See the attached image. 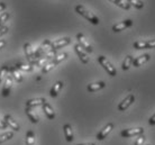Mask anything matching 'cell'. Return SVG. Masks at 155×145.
Here are the masks:
<instances>
[{
	"label": "cell",
	"instance_id": "44dd1931",
	"mask_svg": "<svg viewBox=\"0 0 155 145\" xmlns=\"http://www.w3.org/2000/svg\"><path fill=\"white\" fill-rule=\"evenodd\" d=\"M9 72H10V75H12V78L15 79L18 83L23 81V79H24L23 75L20 74V72L18 71V69H17L16 67H10V68H9Z\"/></svg>",
	"mask_w": 155,
	"mask_h": 145
},
{
	"label": "cell",
	"instance_id": "3957f363",
	"mask_svg": "<svg viewBox=\"0 0 155 145\" xmlns=\"http://www.w3.org/2000/svg\"><path fill=\"white\" fill-rule=\"evenodd\" d=\"M145 130L143 127H137V128H126V130H123L119 133L120 137H135V136H140V135H143Z\"/></svg>",
	"mask_w": 155,
	"mask_h": 145
},
{
	"label": "cell",
	"instance_id": "4fadbf2b",
	"mask_svg": "<svg viewBox=\"0 0 155 145\" xmlns=\"http://www.w3.org/2000/svg\"><path fill=\"white\" fill-rule=\"evenodd\" d=\"M63 133H64V136H65L66 142H73L74 140V134H73V128L70 124H64L63 125Z\"/></svg>",
	"mask_w": 155,
	"mask_h": 145
},
{
	"label": "cell",
	"instance_id": "4316f807",
	"mask_svg": "<svg viewBox=\"0 0 155 145\" xmlns=\"http://www.w3.org/2000/svg\"><path fill=\"white\" fill-rule=\"evenodd\" d=\"M127 2L130 6L135 7L136 9H142L144 7V2L142 0H127Z\"/></svg>",
	"mask_w": 155,
	"mask_h": 145
},
{
	"label": "cell",
	"instance_id": "9c48e42d",
	"mask_svg": "<svg viewBox=\"0 0 155 145\" xmlns=\"http://www.w3.org/2000/svg\"><path fill=\"white\" fill-rule=\"evenodd\" d=\"M24 51H25V55H26V59L29 61L31 64L36 61V58H35V51L33 50V47H31V43H25L24 44Z\"/></svg>",
	"mask_w": 155,
	"mask_h": 145
},
{
	"label": "cell",
	"instance_id": "d590c367",
	"mask_svg": "<svg viewBox=\"0 0 155 145\" xmlns=\"http://www.w3.org/2000/svg\"><path fill=\"white\" fill-rule=\"evenodd\" d=\"M6 7H7V5L5 4V2H0V12H4L5 9H6Z\"/></svg>",
	"mask_w": 155,
	"mask_h": 145
},
{
	"label": "cell",
	"instance_id": "836d02e7",
	"mask_svg": "<svg viewBox=\"0 0 155 145\" xmlns=\"http://www.w3.org/2000/svg\"><path fill=\"white\" fill-rule=\"evenodd\" d=\"M6 128H8V125L4 119H0V130H6Z\"/></svg>",
	"mask_w": 155,
	"mask_h": 145
},
{
	"label": "cell",
	"instance_id": "8d00e7d4",
	"mask_svg": "<svg viewBox=\"0 0 155 145\" xmlns=\"http://www.w3.org/2000/svg\"><path fill=\"white\" fill-rule=\"evenodd\" d=\"M5 45H6V41H5V39H0V50H1L2 47H5Z\"/></svg>",
	"mask_w": 155,
	"mask_h": 145
},
{
	"label": "cell",
	"instance_id": "8992f818",
	"mask_svg": "<svg viewBox=\"0 0 155 145\" xmlns=\"http://www.w3.org/2000/svg\"><path fill=\"white\" fill-rule=\"evenodd\" d=\"M77 39H78V44L80 45V46L87 53H92L93 48L92 46L89 44V42L87 41V38L84 37V35L82 34V33H79V34H77Z\"/></svg>",
	"mask_w": 155,
	"mask_h": 145
},
{
	"label": "cell",
	"instance_id": "277c9868",
	"mask_svg": "<svg viewBox=\"0 0 155 145\" xmlns=\"http://www.w3.org/2000/svg\"><path fill=\"white\" fill-rule=\"evenodd\" d=\"M134 48L135 50H150V48H155V39H150V41H138L134 43Z\"/></svg>",
	"mask_w": 155,
	"mask_h": 145
},
{
	"label": "cell",
	"instance_id": "30bf717a",
	"mask_svg": "<svg viewBox=\"0 0 155 145\" xmlns=\"http://www.w3.org/2000/svg\"><path fill=\"white\" fill-rule=\"evenodd\" d=\"M74 51H75V53H77V55L79 56L80 61H81L83 64H88V63H89V56L87 54V52H85L79 44H75V45H74Z\"/></svg>",
	"mask_w": 155,
	"mask_h": 145
},
{
	"label": "cell",
	"instance_id": "2e32d148",
	"mask_svg": "<svg viewBox=\"0 0 155 145\" xmlns=\"http://www.w3.org/2000/svg\"><path fill=\"white\" fill-rule=\"evenodd\" d=\"M45 102H46V99H45V98L31 99V100L26 101V107H28V108H35V107L43 106Z\"/></svg>",
	"mask_w": 155,
	"mask_h": 145
},
{
	"label": "cell",
	"instance_id": "d6986e66",
	"mask_svg": "<svg viewBox=\"0 0 155 145\" xmlns=\"http://www.w3.org/2000/svg\"><path fill=\"white\" fill-rule=\"evenodd\" d=\"M63 86H64V83H63L62 81H58L56 83H54L53 87L51 88V90H50L51 97H52V98L58 97V94H60V91H61V89L63 88Z\"/></svg>",
	"mask_w": 155,
	"mask_h": 145
},
{
	"label": "cell",
	"instance_id": "d6a6232c",
	"mask_svg": "<svg viewBox=\"0 0 155 145\" xmlns=\"http://www.w3.org/2000/svg\"><path fill=\"white\" fill-rule=\"evenodd\" d=\"M8 31H9V27H8L7 25H4V26H1V27H0V37H2L5 34H7Z\"/></svg>",
	"mask_w": 155,
	"mask_h": 145
},
{
	"label": "cell",
	"instance_id": "5bb4252c",
	"mask_svg": "<svg viewBox=\"0 0 155 145\" xmlns=\"http://www.w3.org/2000/svg\"><path fill=\"white\" fill-rule=\"evenodd\" d=\"M4 120L6 122V124L8 125V127L12 128V130H16V132H18V130H20L19 124H17V122H16L15 119H14V118H12L10 115H8V114L5 115Z\"/></svg>",
	"mask_w": 155,
	"mask_h": 145
},
{
	"label": "cell",
	"instance_id": "5b68a950",
	"mask_svg": "<svg viewBox=\"0 0 155 145\" xmlns=\"http://www.w3.org/2000/svg\"><path fill=\"white\" fill-rule=\"evenodd\" d=\"M134 101H135V96L133 94H128L124 100H121L119 102V105L117 106V109L119 110V111H125L126 109H128V107L132 106L133 104H134Z\"/></svg>",
	"mask_w": 155,
	"mask_h": 145
},
{
	"label": "cell",
	"instance_id": "ac0fdd59",
	"mask_svg": "<svg viewBox=\"0 0 155 145\" xmlns=\"http://www.w3.org/2000/svg\"><path fill=\"white\" fill-rule=\"evenodd\" d=\"M105 87H106L105 81H99V82L90 83V84H88L87 90L89 91V92H96V91H99V90H101V89H104Z\"/></svg>",
	"mask_w": 155,
	"mask_h": 145
},
{
	"label": "cell",
	"instance_id": "9a60e30c",
	"mask_svg": "<svg viewBox=\"0 0 155 145\" xmlns=\"http://www.w3.org/2000/svg\"><path fill=\"white\" fill-rule=\"evenodd\" d=\"M42 107H43V110H44V114H45V116L47 117V119L53 120L55 118V111H54V109H53V107L51 106L47 101L45 102Z\"/></svg>",
	"mask_w": 155,
	"mask_h": 145
},
{
	"label": "cell",
	"instance_id": "52a82bcc",
	"mask_svg": "<svg viewBox=\"0 0 155 145\" xmlns=\"http://www.w3.org/2000/svg\"><path fill=\"white\" fill-rule=\"evenodd\" d=\"M114 127H115V124H114V123H108L104 128H101L100 132L97 134L96 138H97L98 141H104L109 134L111 133V130H114Z\"/></svg>",
	"mask_w": 155,
	"mask_h": 145
},
{
	"label": "cell",
	"instance_id": "e0dca14e",
	"mask_svg": "<svg viewBox=\"0 0 155 145\" xmlns=\"http://www.w3.org/2000/svg\"><path fill=\"white\" fill-rule=\"evenodd\" d=\"M151 59V55L150 54H143L140 55V56H137L136 59H134V62H133V65L135 68H138L140 67V65H143L144 63H146L148 61V60Z\"/></svg>",
	"mask_w": 155,
	"mask_h": 145
},
{
	"label": "cell",
	"instance_id": "4dcf8cb0",
	"mask_svg": "<svg viewBox=\"0 0 155 145\" xmlns=\"http://www.w3.org/2000/svg\"><path fill=\"white\" fill-rule=\"evenodd\" d=\"M145 141H146V136L145 135H140V136H137V140L135 141V143H134V145H145L144 143H145Z\"/></svg>",
	"mask_w": 155,
	"mask_h": 145
},
{
	"label": "cell",
	"instance_id": "484cf974",
	"mask_svg": "<svg viewBox=\"0 0 155 145\" xmlns=\"http://www.w3.org/2000/svg\"><path fill=\"white\" fill-rule=\"evenodd\" d=\"M66 58H68V53H61V54L55 55V58L52 60V62L54 63L55 65H58V63H61L62 61H64Z\"/></svg>",
	"mask_w": 155,
	"mask_h": 145
},
{
	"label": "cell",
	"instance_id": "7402d4cb",
	"mask_svg": "<svg viewBox=\"0 0 155 145\" xmlns=\"http://www.w3.org/2000/svg\"><path fill=\"white\" fill-rule=\"evenodd\" d=\"M133 62H134V58H133L132 55H127V56L125 58L123 64H121V69L124 71L129 70V68L133 65Z\"/></svg>",
	"mask_w": 155,
	"mask_h": 145
},
{
	"label": "cell",
	"instance_id": "8fae6325",
	"mask_svg": "<svg viewBox=\"0 0 155 145\" xmlns=\"http://www.w3.org/2000/svg\"><path fill=\"white\" fill-rule=\"evenodd\" d=\"M71 44V38L70 37H63V38H58L54 42H52V50L56 51L61 47H65L66 45Z\"/></svg>",
	"mask_w": 155,
	"mask_h": 145
},
{
	"label": "cell",
	"instance_id": "603a6c76",
	"mask_svg": "<svg viewBox=\"0 0 155 145\" xmlns=\"http://www.w3.org/2000/svg\"><path fill=\"white\" fill-rule=\"evenodd\" d=\"M109 1H111L113 4H115L116 6H118L120 8H123L125 10H129V8H130V5L126 2L125 0H109Z\"/></svg>",
	"mask_w": 155,
	"mask_h": 145
},
{
	"label": "cell",
	"instance_id": "ba28073f",
	"mask_svg": "<svg viewBox=\"0 0 155 145\" xmlns=\"http://www.w3.org/2000/svg\"><path fill=\"white\" fill-rule=\"evenodd\" d=\"M132 25H133L132 19H125V20H123V21H120V23L115 24L111 29H113L114 33H119V31H124V29H127V28L130 27Z\"/></svg>",
	"mask_w": 155,
	"mask_h": 145
},
{
	"label": "cell",
	"instance_id": "f35d334b",
	"mask_svg": "<svg viewBox=\"0 0 155 145\" xmlns=\"http://www.w3.org/2000/svg\"><path fill=\"white\" fill-rule=\"evenodd\" d=\"M146 145H150V144H146Z\"/></svg>",
	"mask_w": 155,
	"mask_h": 145
},
{
	"label": "cell",
	"instance_id": "7a4b0ae2",
	"mask_svg": "<svg viewBox=\"0 0 155 145\" xmlns=\"http://www.w3.org/2000/svg\"><path fill=\"white\" fill-rule=\"evenodd\" d=\"M98 62H99V64H100L101 67L105 69L106 72H107L110 77H116L117 75L116 68L109 62L106 56H104V55H99V56H98Z\"/></svg>",
	"mask_w": 155,
	"mask_h": 145
},
{
	"label": "cell",
	"instance_id": "74e56055",
	"mask_svg": "<svg viewBox=\"0 0 155 145\" xmlns=\"http://www.w3.org/2000/svg\"><path fill=\"white\" fill-rule=\"evenodd\" d=\"M78 145H96L94 143H83V144H78Z\"/></svg>",
	"mask_w": 155,
	"mask_h": 145
},
{
	"label": "cell",
	"instance_id": "83f0119b",
	"mask_svg": "<svg viewBox=\"0 0 155 145\" xmlns=\"http://www.w3.org/2000/svg\"><path fill=\"white\" fill-rule=\"evenodd\" d=\"M12 136H14V133H12V132H6V133H4V134H0V144L7 142L8 140H10V138H12Z\"/></svg>",
	"mask_w": 155,
	"mask_h": 145
},
{
	"label": "cell",
	"instance_id": "1f68e13d",
	"mask_svg": "<svg viewBox=\"0 0 155 145\" xmlns=\"http://www.w3.org/2000/svg\"><path fill=\"white\" fill-rule=\"evenodd\" d=\"M8 71H9V67L8 65H2V67L0 68V82L2 80V77L8 73Z\"/></svg>",
	"mask_w": 155,
	"mask_h": 145
},
{
	"label": "cell",
	"instance_id": "6da1fadb",
	"mask_svg": "<svg viewBox=\"0 0 155 145\" xmlns=\"http://www.w3.org/2000/svg\"><path fill=\"white\" fill-rule=\"evenodd\" d=\"M75 12L79 14V15H81L83 18H85L87 20H89L90 23L93 24V25H98V24L100 23V20L98 18L97 16L94 15L92 12H90L84 6H82V5H77L75 6Z\"/></svg>",
	"mask_w": 155,
	"mask_h": 145
},
{
	"label": "cell",
	"instance_id": "ffe728a7",
	"mask_svg": "<svg viewBox=\"0 0 155 145\" xmlns=\"http://www.w3.org/2000/svg\"><path fill=\"white\" fill-rule=\"evenodd\" d=\"M25 113H26V115H27L28 119H29L33 124H37V123L39 122L38 116L36 115V113L31 109V108H28V107H26V108H25Z\"/></svg>",
	"mask_w": 155,
	"mask_h": 145
},
{
	"label": "cell",
	"instance_id": "d4e9b609",
	"mask_svg": "<svg viewBox=\"0 0 155 145\" xmlns=\"http://www.w3.org/2000/svg\"><path fill=\"white\" fill-rule=\"evenodd\" d=\"M17 69H19V70H23V71H26V72H29V71H33L34 70V65L33 64H25V63H17L15 65Z\"/></svg>",
	"mask_w": 155,
	"mask_h": 145
},
{
	"label": "cell",
	"instance_id": "cb8c5ba5",
	"mask_svg": "<svg viewBox=\"0 0 155 145\" xmlns=\"http://www.w3.org/2000/svg\"><path fill=\"white\" fill-rule=\"evenodd\" d=\"M26 145H35V133L33 130L26 133Z\"/></svg>",
	"mask_w": 155,
	"mask_h": 145
},
{
	"label": "cell",
	"instance_id": "f546056e",
	"mask_svg": "<svg viewBox=\"0 0 155 145\" xmlns=\"http://www.w3.org/2000/svg\"><path fill=\"white\" fill-rule=\"evenodd\" d=\"M9 17H10V14H9L8 12H2V14L0 15V27H1V26H4V24L9 19Z\"/></svg>",
	"mask_w": 155,
	"mask_h": 145
},
{
	"label": "cell",
	"instance_id": "e575fe53",
	"mask_svg": "<svg viewBox=\"0 0 155 145\" xmlns=\"http://www.w3.org/2000/svg\"><path fill=\"white\" fill-rule=\"evenodd\" d=\"M148 124L150 126H155V114H153V116L148 119Z\"/></svg>",
	"mask_w": 155,
	"mask_h": 145
},
{
	"label": "cell",
	"instance_id": "f1b7e54d",
	"mask_svg": "<svg viewBox=\"0 0 155 145\" xmlns=\"http://www.w3.org/2000/svg\"><path fill=\"white\" fill-rule=\"evenodd\" d=\"M55 67H56V65L51 61V62H48L47 64H45V65L42 68V73H44V74H45V73H48V72H50L52 69H54Z\"/></svg>",
	"mask_w": 155,
	"mask_h": 145
},
{
	"label": "cell",
	"instance_id": "7c38bea8",
	"mask_svg": "<svg viewBox=\"0 0 155 145\" xmlns=\"http://www.w3.org/2000/svg\"><path fill=\"white\" fill-rule=\"evenodd\" d=\"M12 77L10 74H7L6 75V80H5L4 88H2V91H1L2 97H8L9 94H10V91H12Z\"/></svg>",
	"mask_w": 155,
	"mask_h": 145
}]
</instances>
